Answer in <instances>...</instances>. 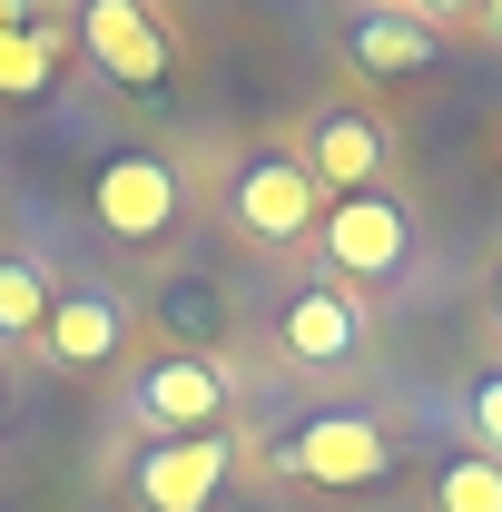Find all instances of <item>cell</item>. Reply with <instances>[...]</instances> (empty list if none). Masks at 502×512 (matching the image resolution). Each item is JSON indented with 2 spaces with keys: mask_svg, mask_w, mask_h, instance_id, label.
I'll list each match as a JSON object with an SVG mask.
<instances>
[{
  "mask_svg": "<svg viewBox=\"0 0 502 512\" xmlns=\"http://www.w3.org/2000/svg\"><path fill=\"white\" fill-rule=\"evenodd\" d=\"M128 345H138V316H128L119 286H89V276H60V306H50V325H40V365L69 384H99L128 365Z\"/></svg>",
  "mask_w": 502,
  "mask_h": 512,
  "instance_id": "obj_9",
  "label": "cell"
},
{
  "mask_svg": "<svg viewBox=\"0 0 502 512\" xmlns=\"http://www.w3.org/2000/svg\"><path fill=\"white\" fill-rule=\"evenodd\" d=\"M384 10H404V20H424V30H483V0H384Z\"/></svg>",
  "mask_w": 502,
  "mask_h": 512,
  "instance_id": "obj_16",
  "label": "cell"
},
{
  "mask_svg": "<svg viewBox=\"0 0 502 512\" xmlns=\"http://www.w3.org/2000/svg\"><path fill=\"white\" fill-rule=\"evenodd\" d=\"M394 463H404V424L375 404H315L276 434V483L296 493H375Z\"/></svg>",
  "mask_w": 502,
  "mask_h": 512,
  "instance_id": "obj_1",
  "label": "cell"
},
{
  "mask_svg": "<svg viewBox=\"0 0 502 512\" xmlns=\"http://www.w3.org/2000/svg\"><path fill=\"white\" fill-rule=\"evenodd\" d=\"M69 69V20L60 10H40L30 30H10L0 40V109H30V99H50Z\"/></svg>",
  "mask_w": 502,
  "mask_h": 512,
  "instance_id": "obj_12",
  "label": "cell"
},
{
  "mask_svg": "<svg viewBox=\"0 0 502 512\" xmlns=\"http://www.w3.org/2000/svg\"><path fill=\"white\" fill-rule=\"evenodd\" d=\"M414 197L404 188H355V197H325V217H315V266L345 286V296H365V286H404L414 276Z\"/></svg>",
  "mask_w": 502,
  "mask_h": 512,
  "instance_id": "obj_4",
  "label": "cell"
},
{
  "mask_svg": "<svg viewBox=\"0 0 502 512\" xmlns=\"http://www.w3.org/2000/svg\"><path fill=\"white\" fill-rule=\"evenodd\" d=\"M424 512H502V453L483 444H453L424 483Z\"/></svg>",
  "mask_w": 502,
  "mask_h": 512,
  "instance_id": "obj_14",
  "label": "cell"
},
{
  "mask_svg": "<svg viewBox=\"0 0 502 512\" xmlns=\"http://www.w3.org/2000/svg\"><path fill=\"white\" fill-rule=\"evenodd\" d=\"M69 60H89L109 89H168L178 40H168L158 0H79L69 10Z\"/></svg>",
  "mask_w": 502,
  "mask_h": 512,
  "instance_id": "obj_8",
  "label": "cell"
},
{
  "mask_svg": "<svg viewBox=\"0 0 502 512\" xmlns=\"http://www.w3.org/2000/svg\"><path fill=\"white\" fill-rule=\"evenodd\" d=\"M50 306H60V276L40 266V256L0 247V345H40V325H50Z\"/></svg>",
  "mask_w": 502,
  "mask_h": 512,
  "instance_id": "obj_13",
  "label": "cell"
},
{
  "mask_svg": "<svg viewBox=\"0 0 502 512\" xmlns=\"http://www.w3.org/2000/svg\"><path fill=\"white\" fill-rule=\"evenodd\" d=\"M394 158H404V128L384 119L375 99H355V89H325L306 119H296V168H306L325 197L394 188Z\"/></svg>",
  "mask_w": 502,
  "mask_h": 512,
  "instance_id": "obj_5",
  "label": "cell"
},
{
  "mask_svg": "<svg viewBox=\"0 0 502 512\" xmlns=\"http://www.w3.org/2000/svg\"><path fill=\"white\" fill-rule=\"evenodd\" d=\"M30 20H40L30 0H0V40H10V30H30Z\"/></svg>",
  "mask_w": 502,
  "mask_h": 512,
  "instance_id": "obj_18",
  "label": "cell"
},
{
  "mask_svg": "<svg viewBox=\"0 0 502 512\" xmlns=\"http://www.w3.org/2000/svg\"><path fill=\"white\" fill-rule=\"evenodd\" d=\"M227 473H237L227 434H168V444H138V463L119 473V503L128 512H217Z\"/></svg>",
  "mask_w": 502,
  "mask_h": 512,
  "instance_id": "obj_10",
  "label": "cell"
},
{
  "mask_svg": "<svg viewBox=\"0 0 502 512\" xmlns=\"http://www.w3.org/2000/svg\"><path fill=\"white\" fill-rule=\"evenodd\" d=\"M89 217H99V237H119V247H138V256L178 247V227H188V178H178V158H168V148H99V168H89Z\"/></svg>",
  "mask_w": 502,
  "mask_h": 512,
  "instance_id": "obj_6",
  "label": "cell"
},
{
  "mask_svg": "<svg viewBox=\"0 0 502 512\" xmlns=\"http://www.w3.org/2000/svg\"><path fill=\"white\" fill-rule=\"evenodd\" d=\"M217 217H227V237L256 247V256H315L325 188L296 168V148H227V168H217Z\"/></svg>",
  "mask_w": 502,
  "mask_h": 512,
  "instance_id": "obj_2",
  "label": "cell"
},
{
  "mask_svg": "<svg viewBox=\"0 0 502 512\" xmlns=\"http://www.w3.org/2000/svg\"><path fill=\"white\" fill-rule=\"evenodd\" d=\"M463 444L502 453V365H483V375L463 384Z\"/></svg>",
  "mask_w": 502,
  "mask_h": 512,
  "instance_id": "obj_15",
  "label": "cell"
},
{
  "mask_svg": "<svg viewBox=\"0 0 502 512\" xmlns=\"http://www.w3.org/2000/svg\"><path fill=\"white\" fill-rule=\"evenodd\" d=\"M483 316H493V335H502V256L483 266Z\"/></svg>",
  "mask_w": 502,
  "mask_h": 512,
  "instance_id": "obj_17",
  "label": "cell"
},
{
  "mask_svg": "<svg viewBox=\"0 0 502 512\" xmlns=\"http://www.w3.org/2000/svg\"><path fill=\"white\" fill-rule=\"evenodd\" d=\"M434 30H424V20H404V10H355V30H345V60L365 69V79H414V69H434Z\"/></svg>",
  "mask_w": 502,
  "mask_h": 512,
  "instance_id": "obj_11",
  "label": "cell"
},
{
  "mask_svg": "<svg viewBox=\"0 0 502 512\" xmlns=\"http://www.w3.org/2000/svg\"><path fill=\"white\" fill-rule=\"evenodd\" d=\"M266 345H276V365H286V375L335 384V375H355V365L375 355V306H365V296H345L335 276H306V286L276 306Z\"/></svg>",
  "mask_w": 502,
  "mask_h": 512,
  "instance_id": "obj_7",
  "label": "cell"
},
{
  "mask_svg": "<svg viewBox=\"0 0 502 512\" xmlns=\"http://www.w3.org/2000/svg\"><path fill=\"white\" fill-rule=\"evenodd\" d=\"M483 40H502V0H483Z\"/></svg>",
  "mask_w": 502,
  "mask_h": 512,
  "instance_id": "obj_19",
  "label": "cell"
},
{
  "mask_svg": "<svg viewBox=\"0 0 502 512\" xmlns=\"http://www.w3.org/2000/svg\"><path fill=\"white\" fill-rule=\"evenodd\" d=\"M227 414H237V365L207 355V345H168V355H148L119 384V424L148 434V444H168V434H227Z\"/></svg>",
  "mask_w": 502,
  "mask_h": 512,
  "instance_id": "obj_3",
  "label": "cell"
}]
</instances>
